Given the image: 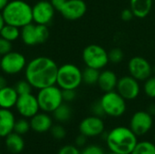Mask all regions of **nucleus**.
Here are the masks:
<instances>
[{"label": "nucleus", "instance_id": "nucleus-42", "mask_svg": "<svg viewBox=\"0 0 155 154\" xmlns=\"http://www.w3.org/2000/svg\"><path fill=\"white\" fill-rule=\"evenodd\" d=\"M5 25V22L4 16L2 15V12H0V31L2 30V28L4 27Z\"/></svg>", "mask_w": 155, "mask_h": 154}, {"label": "nucleus", "instance_id": "nucleus-28", "mask_svg": "<svg viewBox=\"0 0 155 154\" xmlns=\"http://www.w3.org/2000/svg\"><path fill=\"white\" fill-rule=\"evenodd\" d=\"M108 58H109V62L113 64H119L124 60V54L121 48L114 47L108 52Z\"/></svg>", "mask_w": 155, "mask_h": 154}, {"label": "nucleus", "instance_id": "nucleus-35", "mask_svg": "<svg viewBox=\"0 0 155 154\" xmlns=\"http://www.w3.org/2000/svg\"><path fill=\"white\" fill-rule=\"evenodd\" d=\"M62 95H63L64 102L70 103V102H73L75 99L76 93H75V90L66 89V90H62Z\"/></svg>", "mask_w": 155, "mask_h": 154}, {"label": "nucleus", "instance_id": "nucleus-31", "mask_svg": "<svg viewBox=\"0 0 155 154\" xmlns=\"http://www.w3.org/2000/svg\"><path fill=\"white\" fill-rule=\"evenodd\" d=\"M52 136L56 140H63L66 136V131L64 127L61 124H55L53 125L50 129Z\"/></svg>", "mask_w": 155, "mask_h": 154}, {"label": "nucleus", "instance_id": "nucleus-40", "mask_svg": "<svg viewBox=\"0 0 155 154\" xmlns=\"http://www.w3.org/2000/svg\"><path fill=\"white\" fill-rule=\"evenodd\" d=\"M6 85H7L6 79H5L3 75H1V74H0V89H2V88L5 87Z\"/></svg>", "mask_w": 155, "mask_h": 154}, {"label": "nucleus", "instance_id": "nucleus-7", "mask_svg": "<svg viewBox=\"0 0 155 154\" xmlns=\"http://www.w3.org/2000/svg\"><path fill=\"white\" fill-rule=\"evenodd\" d=\"M83 61L87 67L101 70L109 63L108 52L101 45L92 44L87 45L82 54Z\"/></svg>", "mask_w": 155, "mask_h": 154}, {"label": "nucleus", "instance_id": "nucleus-1", "mask_svg": "<svg viewBox=\"0 0 155 154\" xmlns=\"http://www.w3.org/2000/svg\"><path fill=\"white\" fill-rule=\"evenodd\" d=\"M58 65L46 56H38L32 59L25 68V78L37 90L56 84Z\"/></svg>", "mask_w": 155, "mask_h": 154}, {"label": "nucleus", "instance_id": "nucleus-22", "mask_svg": "<svg viewBox=\"0 0 155 154\" xmlns=\"http://www.w3.org/2000/svg\"><path fill=\"white\" fill-rule=\"evenodd\" d=\"M5 147L11 153L17 154L23 152L25 148V141L22 135L13 132L5 137Z\"/></svg>", "mask_w": 155, "mask_h": 154}, {"label": "nucleus", "instance_id": "nucleus-44", "mask_svg": "<svg viewBox=\"0 0 155 154\" xmlns=\"http://www.w3.org/2000/svg\"><path fill=\"white\" fill-rule=\"evenodd\" d=\"M108 154H119V153H116V152H111L110 153H108Z\"/></svg>", "mask_w": 155, "mask_h": 154}, {"label": "nucleus", "instance_id": "nucleus-30", "mask_svg": "<svg viewBox=\"0 0 155 154\" xmlns=\"http://www.w3.org/2000/svg\"><path fill=\"white\" fill-rule=\"evenodd\" d=\"M143 91L148 97L153 99L155 98V75L150 76L147 80L144 81Z\"/></svg>", "mask_w": 155, "mask_h": 154}, {"label": "nucleus", "instance_id": "nucleus-37", "mask_svg": "<svg viewBox=\"0 0 155 154\" xmlns=\"http://www.w3.org/2000/svg\"><path fill=\"white\" fill-rule=\"evenodd\" d=\"M134 17V13L131 10V8H125L121 13V18L124 22L131 21Z\"/></svg>", "mask_w": 155, "mask_h": 154}, {"label": "nucleus", "instance_id": "nucleus-47", "mask_svg": "<svg viewBox=\"0 0 155 154\" xmlns=\"http://www.w3.org/2000/svg\"><path fill=\"white\" fill-rule=\"evenodd\" d=\"M153 1H155V0H153Z\"/></svg>", "mask_w": 155, "mask_h": 154}, {"label": "nucleus", "instance_id": "nucleus-11", "mask_svg": "<svg viewBox=\"0 0 155 154\" xmlns=\"http://www.w3.org/2000/svg\"><path fill=\"white\" fill-rule=\"evenodd\" d=\"M116 91L126 101L136 99L141 91L139 81L131 75H125L118 79Z\"/></svg>", "mask_w": 155, "mask_h": 154}, {"label": "nucleus", "instance_id": "nucleus-45", "mask_svg": "<svg viewBox=\"0 0 155 154\" xmlns=\"http://www.w3.org/2000/svg\"><path fill=\"white\" fill-rule=\"evenodd\" d=\"M153 73H154L155 74V66L153 67Z\"/></svg>", "mask_w": 155, "mask_h": 154}, {"label": "nucleus", "instance_id": "nucleus-19", "mask_svg": "<svg viewBox=\"0 0 155 154\" xmlns=\"http://www.w3.org/2000/svg\"><path fill=\"white\" fill-rule=\"evenodd\" d=\"M15 118L9 109L0 108V138H5L14 132Z\"/></svg>", "mask_w": 155, "mask_h": 154}, {"label": "nucleus", "instance_id": "nucleus-23", "mask_svg": "<svg viewBox=\"0 0 155 154\" xmlns=\"http://www.w3.org/2000/svg\"><path fill=\"white\" fill-rule=\"evenodd\" d=\"M20 35H21L20 28L8 24H5L2 28V30L0 31V36L9 42L16 41L20 37Z\"/></svg>", "mask_w": 155, "mask_h": 154}, {"label": "nucleus", "instance_id": "nucleus-32", "mask_svg": "<svg viewBox=\"0 0 155 154\" xmlns=\"http://www.w3.org/2000/svg\"><path fill=\"white\" fill-rule=\"evenodd\" d=\"M81 154H105V152L101 146L92 144L84 147L81 151Z\"/></svg>", "mask_w": 155, "mask_h": 154}, {"label": "nucleus", "instance_id": "nucleus-8", "mask_svg": "<svg viewBox=\"0 0 155 154\" xmlns=\"http://www.w3.org/2000/svg\"><path fill=\"white\" fill-rule=\"evenodd\" d=\"M50 35L47 25L29 24L21 28V39L25 45L34 46L45 43Z\"/></svg>", "mask_w": 155, "mask_h": 154}, {"label": "nucleus", "instance_id": "nucleus-46", "mask_svg": "<svg viewBox=\"0 0 155 154\" xmlns=\"http://www.w3.org/2000/svg\"><path fill=\"white\" fill-rule=\"evenodd\" d=\"M154 143H155V136H154Z\"/></svg>", "mask_w": 155, "mask_h": 154}, {"label": "nucleus", "instance_id": "nucleus-10", "mask_svg": "<svg viewBox=\"0 0 155 154\" xmlns=\"http://www.w3.org/2000/svg\"><path fill=\"white\" fill-rule=\"evenodd\" d=\"M128 71L131 76L139 82H144L152 76L153 66L144 57L134 56L128 63Z\"/></svg>", "mask_w": 155, "mask_h": 154}, {"label": "nucleus", "instance_id": "nucleus-17", "mask_svg": "<svg viewBox=\"0 0 155 154\" xmlns=\"http://www.w3.org/2000/svg\"><path fill=\"white\" fill-rule=\"evenodd\" d=\"M31 130L35 133H43L50 131L53 126V120L47 113H37L32 118H30Z\"/></svg>", "mask_w": 155, "mask_h": 154}, {"label": "nucleus", "instance_id": "nucleus-9", "mask_svg": "<svg viewBox=\"0 0 155 154\" xmlns=\"http://www.w3.org/2000/svg\"><path fill=\"white\" fill-rule=\"evenodd\" d=\"M26 64L24 54L16 51H11L1 56L0 70L7 75H14L25 70Z\"/></svg>", "mask_w": 155, "mask_h": 154}, {"label": "nucleus", "instance_id": "nucleus-41", "mask_svg": "<svg viewBox=\"0 0 155 154\" xmlns=\"http://www.w3.org/2000/svg\"><path fill=\"white\" fill-rule=\"evenodd\" d=\"M9 0H0V12L3 11V9L5 7V5L8 4Z\"/></svg>", "mask_w": 155, "mask_h": 154}, {"label": "nucleus", "instance_id": "nucleus-16", "mask_svg": "<svg viewBox=\"0 0 155 154\" xmlns=\"http://www.w3.org/2000/svg\"><path fill=\"white\" fill-rule=\"evenodd\" d=\"M86 10L87 5L84 0H66L59 12L65 19L74 21L82 18Z\"/></svg>", "mask_w": 155, "mask_h": 154}, {"label": "nucleus", "instance_id": "nucleus-2", "mask_svg": "<svg viewBox=\"0 0 155 154\" xmlns=\"http://www.w3.org/2000/svg\"><path fill=\"white\" fill-rule=\"evenodd\" d=\"M106 144L109 150L119 154H131L138 143L137 135L124 126H118L106 134Z\"/></svg>", "mask_w": 155, "mask_h": 154}, {"label": "nucleus", "instance_id": "nucleus-27", "mask_svg": "<svg viewBox=\"0 0 155 154\" xmlns=\"http://www.w3.org/2000/svg\"><path fill=\"white\" fill-rule=\"evenodd\" d=\"M31 130L30 126V122L27 121L26 118H21L18 120H15V126H14V132L20 134V135H25Z\"/></svg>", "mask_w": 155, "mask_h": 154}, {"label": "nucleus", "instance_id": "nucleus-21", "mask_svg": "<svg viewBox=\"0 0 155 154\" xmlns=\"http://www.w3.org/2000/svg\"><path fill=\"white\" fill-rule=\"evenodd\" d=\"M18 98V93L12 86L6 85L0 89V108L11 109L15 106Z\"/></svg>", "mask_w": 155, "mask_h": 154}, {"label": "nucleus", "instance_id": "nucleus-25", "mask_svg": "<svg viewBox=\"0 0 155 154\" xmlns=\"http://www.w3.org/2000/svg\"><path fill=\"white\" fill-rule=\"evenodd\" d=\"M82 74H83V83L88 85H94L97 84L100 70L86 66L84 69V71H82Z\"/></svg>", "mask_w": 155, "mask_h": 154}, {"label": "nucleus", "instance_id": "nucleus-38", "mask_svg": "<svg viewBox=\"0 0 155 154\" xmlns=\"http://www.w3.org/2000/svg\"><path fill=\"white\" fill-rule=\"evenodd\" d=\"M86 141H87V137L84 136V134L80 133V134L75 138V146H77V147H83V146L85 145Z\"/></svg>", "mask_w": 155, "mask_h": 154}, {"label": "nucleus", "instance_id": "nucleus-26", "mask_svg": "<svg viewBox=\"0 0 155 154\" xmlns=\"http://www.w3.org/2000/svg\"><path fill=\"white\" fill-rule=\"evenodd\" d=\"M131 154H155V143L148 141L138 142Z\"/></svg>", "mask_w": 155, "mask_h": 154}, {"label": "nucleus", "instance_id": "nucleus-18", "mask_svg": "<svg viewBox=\"0 0 155 154\" xmlns=\"http://www.w3.org/2000/svg\"><path fill=\"white\" fill-rule=\"evenodd\" d=\"M117 83H118V77L114 71L104 70L100 72L97 84L104 93L116 90Z\"/></svg>", "mask_w": 155, "mask_h": 154}, {"label": "nucleus", "instance_id": "nucleus-6", "mask_svg": "<svg viewBox=\"0 0 155 154\" xmlns=\"http://www.w3.org/2000/svg\"><path fill=\"white\" fill-rule=\"evenodd\" d=\"M100 103L105 115L111 117H120L126 111V100L116 90L104 93L100 99Z\"/></svg>", "mask_w": 155, "mask_h": 154}, {"label": "nucleus", "instance_id": "nucleus-24", "mask_svg": "<svg viewBox=\"0 0 155 154\" xmlns=\"http://www.w3.org/2000/svg\"><path fill=\"white\" fill-rule=\"evenodd\" d=\"M52 113H53L55 121H57L59 123H66L67 121H69L71 119L72 110L68 104L63 103Z\"/></svg>", "mask_w": 155, "mask_h": 154}, {"label": "nucleus", "instance_id": "nucleus-39", "mask_svg": "<svg viewBox=\"0 0 155 154\" xmlns=\"http://www.w3.org/2000/svg\"><path fill=\"white\" fill-rule=\"evenodd\" d=\"M49 1L53 5V6L54 7L55 10L60 11V9L62 8V6L64 5V4L65 3L66 0H49Z\"/></svg>", "mask_w": 155, "mask_h": 154}, {"label": "nucleus", "instance_id": "nucleus-33", "mask_svg": "<svg viewBox=\"0 0 155 154\" xmlns=\"http://www.w3.org/2000/svg\"><path fill=\"white\" fill-rule=\"evenodd\" d=\"M12 51V42H9L0 36V56Z\"/></svg>", "mask_w": 155, "mask_h": 154}, {"label": "nucleus", "instance_id": "nucleus-13", "mask_svg": "<svg viewBox=\"0 0 155 154\" xmlns=\"http://www.w3.org/2000/svg\"><path fill=\"white\" fill-rule=\"evenodd\" d=\"M54 12L55 9L50 1H38L34 6H32L33 21L37 25H48L54 16Z\"/></svg>", "mask_w": 155, "mask_h": 154}, {"label": "nucleus", "instance_id": "nucleus-29", "mask_svg": "<svg viewBox=\"0 0 155 154\" xmlns=\"http://www.w3.org/2000/svg\"><path fill=\"white\" fill-rule=\"evenodd\" d=\"M16 91V93H18V95H22V94H26V93H32V85L25 79V80H20L18 81L15 87H14Z\"/></svg>", "mask_w": 155, "mask_h": 154}, {"label": "nucleus", "instance_id": "nucleus-20", "mask_svg": "<svg viewBox=\"0 0 155 154\" xmlns=\"http://www.w3.org/2000/svg\"><path fill=\"white\" fill-rule=\"evenodd\" d=\"M153 0H130V8L134 17L143 19L149 15L153 9Z\"/></svg>", "mask_w": 155, "mask_h": 154}, {"label": "nucleus", "instance_id": "nucleus-12", "mask_svg": "<svg viewBox=\"0 0 155 154\" xmlns=\"http://www.w3.org/2000/svg\"><path fill=\"white\" fill-rule=\"evenodd\" d=\"M15 109L17 113L24 118L30 119L37 113H39V104L36 96H35L32 93L18 95Z\"/></svg>", "mask_w": 155, "mask_h": 154}, {"label": "nucleus", "instance_id": "nucleus-14", "mask_svg": "<svg viewBox=\"0 0 155 154\" xmlns=\"http://www.w3.org/2000/svg\"><path fill=\"white\" fill-rule=\"evenodd\" d=\"M153 124V115L147 111H138L131 118L130 129L138 136L146 134L152 129Z\"/></svg>", "mask_w": 155, "mask_h": 154}, {"label": "nucleus", "instance_id": "nucleus-34", "mask_svg": "<svg viewBox=\"0 0 155 154\" xmlns=\"http://www.w3.org/2000/svg\"><path fill=\"white\" fill-rule=\"evenodd\" d=\"M57 154H81V151L75 145H64L60 148Z\"/></svg>", "mask_w": 155, "mask_h": 154}, {"label": "nucleus", "instance_id": "nucleus-3", "mask_svg": "<svg viewBox=\"0 0 155 154\" xmlns=\"http://www.w3.org/2000/svg\"><path fill=\"white\" fill-rule=\"evenodd\" d=\"M5 24L22 28L33 22L32 6L24 0H13L2 11Z\"/></svg>", "mask_w": 155, "mask_h": 154}, {"label": "nucleus", "instance_id": "nucleus-15", "mask_svg": "<svg viewBox=\"0 0 155 154\" xmlns=\"http://www.w3.org/2000/svg\"><path fill=\"white\" fill-rule=\"evenodd\" d=\"M79 132L87 138L99 136L104 132V123L102 117L95 115L83 119L79 124Z\"/></svg>", "mask_w": 155, "mask_h": 154}, {"label": "nucleus", "instance_id": "nucleus-4", "mask_svg": "<svg viewBox=\"0 0 155 154\" xmlns=\"http://www.w3.org/2000/svg\"><path fill=\"white\" fill-rule=\"evenodd\" d=\"M83 83L81 69L74 64H64L58 67L56 85L62 90H76Z\"/></svg>", "mask_w": 155, "mask_h": 154}, {"label": "nucleus", "instance_id": "nucleus-43", "mask_svg": "<svg viewBox=\"0 0 155 154\" xmlns=\"http://www.w3.org/2000/svg\"><path fill=\"white\" fill-rule=\"evenodd\" d=\"M151 115H154L155 114V104H152V105H150V107H149V109H148V111H147Z\"/></svg>", "mask_w": 155, "mask_h": 154}, {"label": "nucleus", "instance_id": "nucleus-5", "mask_svg": "<svg viewBox=\"0 0 155 154\" xmlns=\"http://www.w3.org/2000/svg\"><path fill=\"white\" fill-rule=\"evenodd\" d=\"M36 98L40 110L47 113H53L64 103L62 89L56 84L38 90Z\"/></svg>", "mask_w": 155, "mask_h": 154}, {"label": "nucleus", "instance_id": "nucleus-36", "mask_svg": "<svg viewBox=\"0 0 155 154\" xmlns=\"http://www.w3.org/2000/svg\"><path fill=\"white\" fill-rule=\"evenodd\" d=\"M92 112L94 113V115L95 116H98V117H102L103 115H105L104 112V109L101 105V103L100 101L94 103L92 106Z\"/></svg>", "mask_w": 155, "mask_h": 154}]
</instances>
